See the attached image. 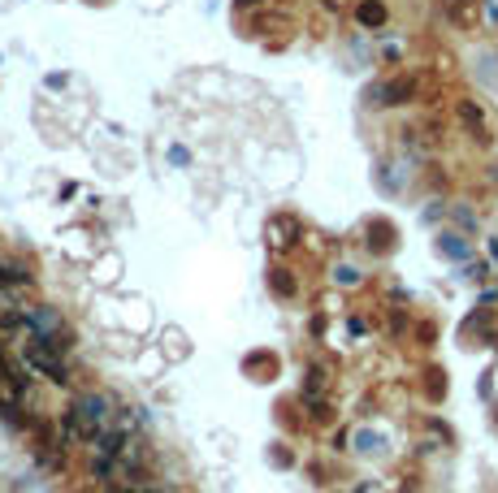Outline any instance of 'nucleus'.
I'll return each instance as SVG.
<instances>
[{
  "instance_id": "obj_1",
  "label": "nucleus",
  "mask_w": 498,
  "mask_h": 493,
  "mask_svg": "<svg viewBox=\"0 0 498 493\" xmlns=\"http://www.w3.org/2000/svg\"><path fill=\"white\" fill-rule=\"evenodd\" d=\"M69 433L83 441H100L109 433V398L100 394H83L79 403L69 407Z\"/></svg>"
},
{
  "instance_id": "obj_2",
  "label": "nucleus",
  "mask_w": 498,
  "mask_h": 493,
  "mask_svg": "<svg viewBox=\"0 0 498 493\" xmlns=\"http://www.w3.org/2000/svg\"><path fill=\"white\" fill-rule=\"evenodd\" d=\"M27 368L31 372H39V377H48V381H69L65 377V363H61V351L48 342V337H35L31 333V342H27Z\"/></svg>"
},
{
  "instance_id": "obj_3",
  "label": "nucleus",
  "mask_w": 498,
  "mask_h": 493,
  "mask_svg": "<svg viewBox=\"0 0 498 493\" xmlns=\"http://www.w3.org/2000/svg\"><path fill=\"white\" fill-rule=\"evenodd\" d=\"M442 9H446V18H451L455 26H477V0H442Z\"/></svg>"
},
{
  "instance_id": "obj_4",
  "label": "nucleus",
  "mask_w": 498,
  "mask_h": 493,
  "mask_svg": "<svg viewBox=\"0 0 498 493\" xmlns=\"http://www.w3.org/2000/svg\"><path fill=\"white\" fill-rule=\"evenodd\" d=\"M412 91H416V83H412V78H394V83L377 87V104H403Z\"/></svg>"
},
{
  "instance_id": "obj_5",
  "label": "nucleus",
  "mask_w": 498,
  "mask_h": 493,
  "mask_svg": "<svg viewBox=\"0 0 498 493\" xmlns=\"http://www.w3.org/2000/svg\"><path fill=\"white\" fill-rule=\"evenodd\" d=\"M360 22H364V26H382V22H386V9L368 0V5H360Z\"/></svg>"
},
{
  "instance_id": "obj_6",
  "label": "nucleus",
  "mask_w": 498,
  "mask_h": 493,
  "mask_svg": "<svg viewBox=\"0 0 498 493\" xmlns=\"http://www.w3.org/2000/svg\"><path fill=\"white\" fill-rule=\"evenodd\" d=\"M459 117H464L472 130H477V135H485V117H481L477 109H472V104H459Z\"/></svg>"
},
{
  "instance_id": "obj_7",
  "label": "nucleus",
  "mask_w": 498,
  "mask_h": 493,
  "mask_svg": "<svg viewBox=\"0 0 498 493\" xmlns=\"http://www.w3.org/2000/svg\"><path fill=\"white\" fill-rule=\"evenodd\" d=\"M117 493H156L152 485H126V489H117Z\"/></svg>"
}]
</instances>
